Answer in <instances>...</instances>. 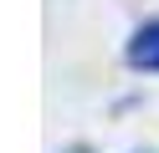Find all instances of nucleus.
<instances>
[{
	"label": "nucleus",
	"instance_id": "nucleus-1",
	"mask_svg": "<svg viewBox=\"0 0 159 153\" xmlns=\"http://www.w3.org/2000/svg\"><path fill=\"white\" fill-rule=\"evenodd\" d=\"M128 66L139 71H159V20H144L128 41Z\"/></svg>",
	"mask_w": 159,
	"mask_h": 153
}]
</instances>
